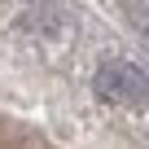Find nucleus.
<instances>
[{
  "label": "nucleus",
  "mask_w": 149,
  "mask_h": 149,
  "mask_svg": "<svg viewBox=\"0 0 149 149\" xmlns=\"http://www.w3.org/2000/svg\"><path fill=\"white\" fill-rule=\"evenodd\" d=\"M92 88L114 105H140V101H149V74L136 61H118L114 57V61H101Z\"/></svg>",
  "instance_id": "nucleus-1"
},
{
  "label": "nucleus",
  "mask_w": 149,
  "mask_h": 149,
  "mask_svg": "<svg viewBox=\"0 0 149 149\" xmlns=\"http://www.w3.org/2000/svg\"><path fill=\"white\" fill-rule=\"evenodd\" d=\"M140 35H145V44H149V22H140Z\"/></svg>",
  "instance_id": "nucleus-2"
}]
</instances>
